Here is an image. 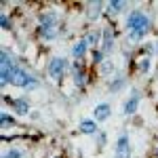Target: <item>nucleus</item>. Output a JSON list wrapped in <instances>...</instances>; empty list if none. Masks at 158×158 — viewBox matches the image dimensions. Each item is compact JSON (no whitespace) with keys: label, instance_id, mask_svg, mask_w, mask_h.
I'll return each instance as SVG.
<instances>
[{"label":"nucleus","instance_id":"obj_1","mask_svg":"<svg viewBox=\"0 0 158 158\" xmlns=\"http://www.w3.org/2000/svg\"><path fill=\"white\" fill-rule=\"evenodd\" d=\"M127 25H129V30H133V32H131V40H139V38L148 32L150 19H148L141 11H133L129 15V19H127Z\"/></svg>","mask_w":158,"mask_h":158},{"label":"nucleus","instance_id":"obj_2","mask_svg":"<svg viewBox=\"0 0 158 158\" xmlns=\"http://www.w3.org/2000/svg\"><path fill=\"white\" fill-rule=\"evenodd\" d=\"M9 82H13V85H17V86H25V89H36L38 86V82L30 74L23 72L21 68H15V65H13V70H11V80Z\"/></svg>","mask_w":158,"mask_h":158},{"label":"nucleus","instance_id":"obj_3","mask_svg":"<svg viewBox=\"0 0 158 158\" xmlns=\"http://www.w3.org/2000/svg\"><path fill=\"white\" fill-rule=\"evenodd\" d=\"M114 158H131V143H129V137L120 135L116 148H114Z\"/></svg>","mask_w":158,"mask_h":158},{"label":"nucleus","instance_id":"obj_4","mask_svg":"<svg viewBox=\"0 0 158 158\" xmlns=\"http://www.w3.org/2000/svg\"><path fill=\"white\" fill-rule=\"evenodd\" d=\"M65 68H68V61L61 59V57H55V59L49 63V74L53 78H61L63 72H65Z\"/></svg>","mask_w":158,"mask_h":158},{"label":"nucleus","instance_id":"obj_5","mask_svg":"<svg viewBox=\"0 0 158 158\" xmlns=\"http://www.w3.org/2000/svg\"><path fill=\"white\" fill-rule=\"evenodd\" d=\"M55 23H57V17H55V13L40 15V30H55Z\"/></svg>","mask_w":158,"mask_h":158},{"label":"nucleus","instance_id":"obj_6","mask_svg":"<svg viewBox=\"0 0 158 158\" xmlns=\"http://www.w3.org/2000/svg\"><path fill=\"white\" fill-rule=\"evenodd\" d=\"M137 106H139V93H137V91H133V95H131V97H129V101L124 103V114H127V116L135 114Z\"/></svg>","mask_w":158,"mask_h":158},{"label":"nucleus","instance_id":"obj_7","mask_svg":"<svg viewBox=\"0 0 158 158\" xmlns=\"http://www.w3.org/2000/svg\"><path fill=\"white\" fill-rule=\"evenodd\" d=\"M110 112H112V108H110L108 103H99L93 114H95V118L101 122V120H108V118H110Z\"/></svg>","mask_w":158,"mask_h":158},{"label":"nucleus","instance_id":"obj_8","mask_svg":"<svg viewBox=\"0 0 158 158\" xmlns=\"http://www.w3.org/2000/svg\"><path fill=\"white\" fill-rule=\"evenodd\" d=\"M6 101H11V99H6ZM11 103H13V110H15L17 114H27V112H30V106H27L25 99H15Z\"/></svg>","mask_w":158,"mask_h":158},{"label":"nucleus","instance_id":"obj_9","mask_svg":"<svg viewBox=\"0 0 158 158\" xmlns=\"http://www.w3.org/2000/svg\"><path fill=\"white\" fill-rule=\"evenodd\" d=\"M86 47H89V42H86V38H82L80 42H76V44H74V49H72V55L76 57V59H78V57H82V55L86 53Z\"/></svg>","mask_w":158,"mask_h":158},{"label":"nucleus","instance_id":"obj_10","mask_svg":"<svg viewBox=\"0 0 158 158\" xmlns=\"http://www.w3.org/2000/svg\"><path fill=\"white\" fill-rule=\"evenodd\" d=\"M112 47H114V34H112V30H103V51L108 53V51H112Z\"/></svg>","mask_w":158,"mask_h":158},{"label":"nucleus","instance_id":"obj_11","mask_svg":"<svg viewBox=\"0 0 158 158\" xmlns=\"http://www.w3.org/2000/svg\"><path fill=\"white\" fill-rule=\"evenodd\" d=\"M80 131L86 135H91V133H97V124L93 120H82L80 122Z\"/></svg>","mask_w":158,"mask_h":158},{"label":"nucleus","instance_id":"obj_12","mask_svg":"<svg viewBox=\"0 0 158 158\" xmlns=\"http://www.w3.org/2000/svg\"><path fill=\"white\" fill-rule=\"evenodd\" d=\"M108 6H110V11H112V15H116V13L122 11V9H124L127 4H124V2H120V0H116V2H110Z\"/></svg>","mask_w":158,"mask_h":158},{"label":"nucleus","instance_id":"obj_13","mask_svg":"<svg viewBox=\"0 0 158 158\" xmlns=\"http://www.w3.org/2000/svg\"><path fill=\"white\" fill-rule=\"evenodd\" d=\"M0 118H2V129H9V127L15 124V120H13L9 114H4V112H2V116H0Z\"/></svg>","mask_w":158,"mask_h":158},{"label":"nucleus","instance_id":"obj_14","mask_svg":"<svg viewBox=\"0 0 158 158\" xmlns=\"http://www.w3.org/2000/svg\"><path fill=\"white\" fill-rule=\"evenodd\" d=\"M150 65H152L150 57H143V59L139 61V70H141V72H148V70H150Z\"/></svg>","mask_w":158,"mask_h":158},{"label":"nucleus","instance_id":"obj_15","mask_svg":"<svg viewBox=\"0 0 158 158\" xmlns=\"http://www.w3.org/2000/svg\"><path fill=\"white\" fill-rule=\"evenodd\" d=\"M74 82H76V85H85V76H82V72L74 70Z\"/></svg>","mask_w":158,"mask_h":158},{"label":"nucleus","instance_id":"obj_16","mask_svg":"<svg viewBox=\"0 0 158 158\" xmlns=\"http://www.w3.org/2000/svg\"><path fill=\"white\" fill-rule=\"evenodd\" d=\"M86 42H89V44H97V42H99V34H97V32H93L91 36H86Z\"/></svg>","mask_w":158,"mask_h":158},{"label":"nucleus","instance_id":"obj_17","mask_svg":"<svg viewBox=\"0 0 158 158\" xmlns=\"http://www.w3.org/2000/svg\"><path fill=\"white\" fill-rule=\"evenodd\" d=\"M2 158H21V152L19 150H11V152H6Z\"/></svg>","mask_w":158,"mask_h":158},{"label":"nucleus","instance_id":"obj_18","mask_svg":"<svg viewBox=\"0 0 158 158\" xmlns=\"http://www.w3.org/2000/svg\"><path fill=\"white\" fill-rule=\"evenodd\" d=\"M42 38H55V30H40Z\"/></svg>","mask_w":158,"mask_h":158},{"label":"nucleus","instance_id":"obj_19","mask_svg":"<svg viewBox=\"0 0 158 158\" xmlns=\"http://www.w3.org/2000/svg\"><path fill=\"white\" fill-rule=\"evenodd\" d=\"M110 70H112V61H103V63H101V72L108 74Z\"/></svg>","mask_w":158,"mask_h":158},{"label":"nucleus","instance_id":"obj_20","mask_svg":"<svg viewBox=\"0 0 158 158\" xmlns=\"http://www.w3.org/2000/svg\"><path fill=\"white\" fill-rule=\"evenodd\" d=\"M0 21H2V27H4V30H9V27H11V23H9V17H6V15H2V19H0Z\"/></svg>","mask_w":158,"mask_h":158},{"label":"nucleus","instance_id":"obj_21","mask_svg":"<svg viewBox=\"0 0 158 158\" xmlns=\"http://www.w3.org/2000/svg\"><path fill=\"white\" fill-rule=\"evenodd\" d=\"M156 154H158V150H156Z\"/></svg>","mask_w":158,"mask_h":158}]
</instances>
